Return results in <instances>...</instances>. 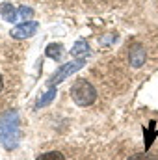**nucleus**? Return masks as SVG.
Here are the masks:
<instances>
[{"label": "nucleus", "mask_w": 158, "mask_h": 160, "mask_svg": "<svg viewBox=\"0 0 158 160\" xmlns=\"http://www.w3.org/2000/svg\"><path fill=\"white\" fill-rule=\"evenodd\" d=\"M21 142V119L17 110H7L0 116V143L4 149L11 151Z\"/></svg>", "instance_id": "nucleus-1"}, {"label": "nucleus", "mask_w": 158, "mask_h": 160, "mask_svg": "<svg viewBox=\"0 0 158 160\" xmlns=\"http://www.w3.org/2000/svg\"><path fill=\"white\" fill-rule=\"evenodd\" d=\"M71 97L78 106H91L97 101V91L87 80L80 78L73 84L71 88Z\"/></svg>", "instance_id": "nucleus-2"}, {"label": "nucleus", "mask_w": 158, "mask_h": 160, "mask_svg": "<svg viewBox=\"0 0 158 160\" xmlns=\"http://www.w3.org/2000/svg\"><path fill=\"white\" fill-rule=\"evenodd\" d=\"M84 63H86V58H77V60H73V62H67V63H63L54 75H52V84L56 86V84H60V82H63L65 78H69L73 73H77L80 71L82 67H84Z\"/></svg>", "instance_id": "nucleus-3"}, {"label": "nucleus", "mask_w": 158, "mask_h": 160, "mask_svg": "<svg viewBox=\"0 0 158 160\" xmlns=\"http://www.w3.org/2000/svg\"><path fill=\"white\" fill-rule=\"evenodd\" d=\"M37 22L36 21H26V22H21L17 24L15 28H11V38L13 39H26V38H32L36 32H37Z\"/></svg>", "instance_id": "nucleus-4"}, {"label": "nucleus", "mask_w": 158, "mask_h": 160, "mask_svg": "<svg viewBox=\"0 0 158 160\" xmlns=\"http://www.w3.org/2000/svg\"><path fill=\"white\" fill-rule=\"evenodd\" d=\"M145 58H147V52H145V47L143 45L136 43V45L130 47V50H128V62H130V65L134 69H140L145 63Z\"/></svg>", "instance_id": "nucleus-5"}, {"label": "nucleus", "mask_w": 158, "mask_h": 160, "mask_svg": "<svg viewBox=\"0 0 158 160\" xmlns=\"http://www.w3.org/2000/svg\"><path fill=\"white\" fill-rule=\"evenodd\" d=\"M0 15L7 21V22H15L19 19V9H15L11 4H2L0 6Z\"/></svg>", "instance_id": "nucleus-6"}, {"label": "nucleus", "mask_w": 158, "mask_h": 160, "mask_svg": "<svg viewBox=\"0 0 158 160\" xmlns=\"http://www.w3.org/2000/svg\"><path fill=\"white\" fill-rule=\"evenodd\" d=\"M89 52H91V48L86 41H77L71 48V54L77 56V58H86V56H89Z\"/></svg>", "instance_id": "nucleus-7"}, {"label": "nucleus", "mask_w": 158, "mask_h": 160, "mask_svg": "<svg viewBox=\"0 0 158 160\" xmlns=\"http://www.w3.org/2000/svg\"><path fill=\"white\" fill-rule=\"evenodd\" d=\"M62 54H63V47H62L60 43H50V45L47 47V56L52 58L54 62H58V60L62 58Z\"/></svg>", "instance_id": "nucleus-8"}, {"label": "nucleus", "mask_w": 158, "mask_h": 160, "mask_svg": "<svg viewBox=\"0 0 158 160\" xmlns=\"http://www.w3.org/2000/svg\"><path fill=\"white\" fill-rule=\"evenodd\" d=\"M54 97H56V88H50L47 93H43L39 99H37L36 106H37V108H41V106H47V104H50V102L54 101Z\"/></svg>", "instance_id": "nucleus-9"}, {"label": "nucleus", "mask_w": 158, "mask_h": 160, "mask_svg": "<svg viewBox=\"0 0 158 160\" xmlns=\"http://www.w3.org/2000/svg\"><path fill=\"white\" fill-rule=\"evenodd\" d=\"M36 160H65V157H63L60 151H48V153L39 155Z\"/></svg>", "instance_id": "nucleus-10"}, {"label": "nucleus", "mask_w": 158, "mask_h": 160, "mask_svg": "<svg viewBox=\"0 0 158 160\" xmlns=\"http://www.w3.org/2000/svg\"><path fill=\"white\" fill-rule=\"evenodd\" d=\"M32 13H34V11H32L30 8H26V6L19 8V17H21V19H24V21H26V19H30V17H32Z\"/></svg>", "instance_id": "nucleus-11"}, {"label": "nucleus", "mask_w": 158, "mask_h": 160, "mask_svg": "<svg viewBox=\"0 0 158 160\" xmlns=\"http://www.w3.org/2000/svg\"><path fill=\"white\" fill-rule=\"evenodd\" d=\"M126 160H156L153 155H147V153H138V155H132L130 158Z\"/></svg>", "instance_id": "nucleus-12"}, {"label": "nucleus", "mask_w": 158, "mask_h": 160, "mask_svg": "<svg viewBox=\"0 0 158 160\" xmlns=\"http://www.w3.org/2000/svg\"><path fill=\"white\" fill-rule=\"evenodd\" d=\"M2 89H4V80H2V75H0V93H2Z\"/></svg>", "instance_id": "nucleus-13"}]
</instances>
